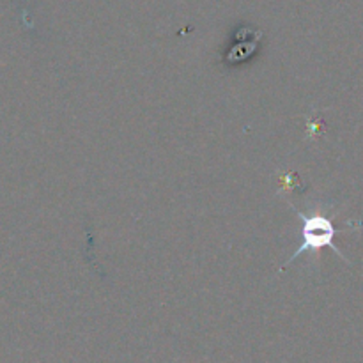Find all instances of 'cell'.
I'll list each match as a JSON object with an SVG mask.
<instances>
[{
	"instance_id": "6da1fadb",
	"label": "cell",
	"mask_w": 363,
	"mask_h": 363,
	"mask_svg": "<svg viewBox=\"0 0 363 363\" xmlns=\"http://www.w3.org/2000/svg\"><path fill=\"white\" fill-rule=\"evenodd\" d=\"M289 206L294 209V213L300 216L301 222H303V230H301V247L298 248L289 259H287V262L280 269H286L291 262H294L298 257H301L305 252H319L321 248H326V247L332 248L340 259L347 261L346 255L342 254V250L335 245L337 227L333 225V222L328 218V216L321 215V213H308V215H305V213L298 211L293 204Z\"/></svg>"
}]
</instances>
